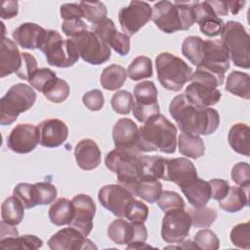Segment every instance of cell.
I'll return each mask as SVG.
<instances>
[{
    "label": "cell",
    "mask_w": 250,
    "mask_h": 250,
    "mask_svg": "<svg viewBox=\"0 0 250 250\" xmlns=\"http://www.w3.org/2000/svg\"><path fill=\"white\" fill-rule=\"evenodd\" d=\"M169 113L182 133L207 136L213 134L220 125V115L216 109L196 105L185 94L178 95L171 101Z\"/></svg>",
    "instance_id": "obj_1"
},
{
    "label": "cell",
    "mask_w": 250,
    "mask_h": 250,
    "mask_svg": "<svg viewBox=\"0 0 250 250\" xmlns=\"http://www.w3.org/2000/svg\"><path fill=\"white\" fill-rule=\"evenodd\" d=\"M177 128L163 114L149 117L139 129L137 148L141 152L160 151L171 154L176 151Z\"/></svg>",
    "instance_id": "obj_2"
},
{
    "label": "cell",
    "mask_w": 250,
    "mask_h": 250,
    "mask_svg": "<svg viewBox=\"0 0 250 250\" xmlns=\"http://www.w3.org/2000/svg\"><path fill=\"white\" fill-rule=\"evenodd\" d=\"M195 3L158 1L152 7L151 20L165 33L188 30L195 22Z\"/></svg>",
    "instance_id": "obj_3"
},
{
    "label": "cell",
    "mask_w": 250,
    "mask_h": 250,
    "mask_svg": "<svg viewBox=\"0 0 250 250\" xmlns=\"http://www.w3.org/2000/svg\"><path fill=\"white\" fill-rule=\"evenodd\" d=\"M141 151L138 148H114L104 158L106 168L113 172L119 185L130 191L133 189L142 177L141 172Z\"/></svg>",
    "instance_id": "obj_4"
},
{
    "label": "cell",
    "mask_w": 250,
    "mask_h": 250,
    "mask_svg": "<svg viewBox=\"0 0 250 250\" xmlns=\"http://www.w3.org/2000/svg\"><path fill=\"white\" fill-rule=\"evenodd\" d=\"M155 68L161 86L174 92L180 91L193 73L184 60L168 52L160 53L156 57Z\"/></svg>",
    "instance_id": "obj_5"
},
{
    "label": "cell",
    "mask_w": 250,
    "mask_h": 250,
    "mask_svg": "<svg viewBox=\"0 0 250 250\" xmlns=\"http://www.w3.org/2000/svg\"><path fill=\"white\" fill-rule=\"evenodd\" d=\"M221 41L226 46L229 60L237 67H250V36L242 23L229 21L224 23Z\"/></svg>",
    "instance_id": "obj_6"
},
{
    "label": "cell",
    "mask_w": 250,
    "mask_h": 250,
    "mask_svg": "<svg viewBox=\"0 0 250 250\" xmlns=\"http://www.w3.org/2000/svg\"><path fill=\"white\" fill-rule=\"evenodd\" d=\"M189 82L184 94L192 104L199 106H211L221 100L222 93L218 86L224 82L211 72L196 68Z\"/></svg>",
    "instance_id": "obj_7"
},
{
    "label": "cell",
    "mask_w": 250,
    "mask_h": 250,
    "mask_svg": "<svg viewBox=\"0 0 250 250\" xmlns=\"http://www.w3.org/2000/svg\"><path fill=\"white\" fill-rule=\"evenodd\" d=\"M36 101V93L31 86L23 83L13 85L0 100V124L11 125L18 116L28 110Z\"/></svg>",
    "instance_id": "obj_8"
},
{
    "label": "cell",
    "mask_w": 250,
    "mask_h": 250,
    "mask_svg": "<svg viewBox=\"0 0 250 250\" xmlns=\"http://www.w3.org/2000/svg\"><path fill=\"white\" fill-rule=\"evenodd\" d=\"M40 51L46 56L47 62L52 66L69 67L79 59L78 50L72 39H62V35L53 29H47Z\"/></svg>",
    "instance_id": "obj_9"
},
{
    "label": "cell",
    "mask_w": 250,
    "mask_h": 250,
    "mask_svg": "<svg viewBox=\"0 0 250 250\" xmlns=\"http://www.w3.org/2000/svg\"><path fill=\"white\" fill-rule=\"evenodd\" d=\"M107 235L116 244H127V249L149 247V245L146 244L147 230L142 222H130L121 218L116 219L108 226Z\"/></svg>",
    "instance_id": "obj_10"
},
{
    "label": "cell",
    "mask_w": 250,
    "mask_h": 250,
    "mask_svg": "<svg viewBox=\"0 0 250 250\" xmlns=\"http://www.w3.org/2000/svg\"><path fill=\"white\" fill-rule=\"evenodd\" d=\"M72 40L76 45L79 57L90 64H102L111 57L110 47L92 30H87Z\"/></svg>",
    "instance_id": "obj_11"
},
{
    "label": "cell",
    "mask_w": 250,
    "mask_h": 250,
    "mask_svg": "<svg viewBox=\"0 0 250 250\" xmlns=\"http://www.w3.org/2000/svg\"><path fill=\"white\" fill-rule=\"evenodd\" d=\"M136 101L133 105V115L140 122H146L154 114L160 113L157 103V89L152 81L146 80L138 83L134 88Z\"/></svg>",
    "instance_id": "obj_12"
},
{
    "label": "cell",
    "mask_w": 250,
    "mask_h": 250,
    "mask_svg": "<svg viewBox=\"0 0 250 250\" xmlns=\"http://www.w3.org/2000/svg\"><path fill=\"white\" fill-rule=\"evenodd\" d=\"M191 221L185 208L168 210L162 219L161 237L167 243H180L190 230Z\"/></svg>",
    "instance_id": "obj_13"
},
{
    "label": "cell",
    "mask_w": 250,
    "mask_h": 250,
    "mask_svg": "<svg viewBox=\"0 0 250 250\" xmlns=\"http://www.w3.org/2000/svg\"><path fill=\"white\" fill-rule=\"evenodd\" d=\"M229 61L228 50L221 40H204L203 58L197 68L211 72L224 82Z\"/></svg>",
    "instance_id": "obj_14"
},
{
    "label": "cell",
    "mask_w": 250,
    "mask_h": 250,
    "mask_svg": "<svg viewBox=\"0 0 250 250\" xmlns=\"http://www.w3.org/2000/svg\"><path fill=\"white\" fill-rule=\"evenodd\" d=\"M152 8L144 1H132L118 13V21L122 31L131 36L137 33L151 20Z\"/></svg>",
    "instance_id": "obj_15"
},
{
    "label": "cell",
    "mask_w": 250,
    "mask_h": 250,
    "mask_svg": "<svg viewBox=\"0 0 250 250\" xmlns=\"http://www.w3.org/2000/svg\"><path fill=\"white\" fill-rule=\"evenodd\" d=\"M100 203L114 216L124 218L125 212L130 203L135 199L132 191L121 185L104 186L98 193Z\"/></svg>",
    "instance_id": "obj_16"
},
{
    "label": "cell",
    "mask_w": 250,
    "mask_h": 250,
    "mask_svg": "<svg viewBox=\"0 0 250 250\" xmlns=\"http://www.w3.org/2000/svg\"><path fill=\"white\" fill-rule=\"evenodd\" d=\"M40 144V131L35 125L18 124L7 138V146L20 154L31 152Z\"/></svg>",
    "instance_id": "obj_17"
},
{
    "label": "cell",
    "mask_w": 250,
    "mask_h": 250,
    "mask_svg": "<svg viewBox=\"0 0 250 250\" xmlns=\"http://www.w3.org/2000/svg\"><path fill=\"white\" fill-rule=\"evenodd\" d=\"M48 246L52 250H78L97 248L90 239L80 230L69 226L53 234L48 240Z\"/></svg>",
    "instance_id": "obj_18"
},
{
    "label": "cell",
    "mask_w": 250,
    "mask_h": 250,
    "mask_svg": "<svg viewBox=\"0 0 250 250\" xmlns=\"http://www.w3.org/2000/svg\"><path fill=\"white\" fill-rule=\"evenodd\" d=\"M71 201L74 206V216L69 226L88 236L93 229V219L97 209L96 203L90 195L84 193L74 195Z\"/></svg>",
    "instance_id": "obj_19"
},
{
    "label": "cell",
    "mask_w": 250,
    "mask_h": 250,
    "mask_svg": "<svg viewBox=\"0 0 250 250\" xmlns=\"http://www.w3.org/2000/svg\"><path fill=\"white\" fill-rule=\"evenodd\" d=\"M40 145L44 147H58L68 137V127L61 119L51 118L42 121L39 126Z\"/></svg>",
    "instance_id": "obj_20"
},
{
    "label": "cell",
    "mask_w": 250,
    "mask_h": 250,
    "mask_svg": "<svg viewBox=\"0 0 250 250\" xmlns=\"http://www.w3.org/2000/svg\"><path fill=\"white\" fill-rule=\"evenodd\" d=\"M194 15L195 22L198 23L200 31L204 35L215 37L221 33L224 26V21L215 14L208 1H196Z\"/></svg>",
    "instance_id": "obj_21"
},
{
    "label": "cell",
    "mask_w": 250,
    "mask_h": 250,
    "mask_svg": "<svg viewBox=\"0 0 250 250\" xmlns=\"http://www.w3.org/2000/svg\"><path fill=\"white\" fill-rule=\"evenodd\" d=\"M197 177L196 169L193 163L185 157H178L166 161L164 181L173 182L182 187L184 184Z\"/></svg>",
    "instance_id": "obj_22"
},
{
    "label": "cell",
    "mask_w": 250,
    "mask_h": 250,
    "mask_svg": "<svg viewBox=\"0 0 250 250\" xmlns=\"http://www.w3.org/2000/svg\"><path fill=\"white\" fill-rule=\"evenodd\" d=\"M47 29L34 22H24L13 30L12 36L22 49H40Z\"/></svg>",
    "instance_id": "obj_23"
},
{
    "label": "cell",
    "mask_w": 250,
    "mask_h": 250,
    "mask_svg": "<svg viewBox=\"0 0 250 250\" xmlns=\"http://www.w3.org/2000/svg\"><path fill=\"white\" fill-rule=\"evenodd\" d=\"M112 140L116 148H137L139 129L130 118H121L112 128Z\"/></svg>",
    "instance_id": "obj_24"
},
{
    "label": "cell",
    "mask_w": 250,
    "mask_h": 250,
    "mask_svg": "<svg viewBox=\"0 0 250 250\" xmlns=\"http://www.w3.org/2000/svg\"><path fill=\"white\" fill-rule=\"evenodd\" d=\"M74 156L77 165L85 171L96 169L102 160L100 147L91 139H83L77 143L74 148Z\"/></svg>",
    "instance_id": "obj_25"
},
{
    "label": "cell",
    "mask_w": 250,
    "mask_h": 250,
    "mask_svg": "<svg viewBox=\"0 0 250 250\" xmlns=\"http://www.w3.org/2000/svg\"><path fill=\"white\" fill-rule=\"evenodd\" d=\"M21 63V53L16 43L2 36L0 48V76L5 77L17 73Z\"/></svg>",
    "instance_id": "obj_26"
},
{
    "label": "cell",
    "mask_w": 250,
    "mask_h": 250,
    "mask_svg": "<svg viewBox=\"0 0 250 250\" xmlns=\"http://www.w3.org/2000/svg\"><path fill=\"white\" fill-rule=\"evenodd\" d=\"M180 188L188 203L195 208L206 206L211 198V187L209 182L198 177L188 181Z\"/></svg>",
    "instance_id": "obj_27"
},
{
    "label": "cell",
    "mask_w": 250,
    "mask_h": 250,
    "mask_svg": "<svg viewBox=\"0 0 250 250\" xmlns=\"http://www.w3.org/2000/svg\"><path fill=\"white\" fill-rule=\"evenodd\" d=\"M249 187H229L225 198L219 201L220 208L229 213H235L249 205Z\"/></svg>",
    "instance_id": "obj_28"
},
{
    "label": "cell",
    "mask_w": 250,
    "mask_h": 250,
    "mask_svg": "<svg viewBox=\"0 0 250 250\" xmlns=\"http://www.w3.org/2000/svg\"><path fill=\"white\" fill-rule=\"evenodd\" d=\"M250 128L245 123H236L231 126L229 131L228 141L230 147L237 153L249 156L250 155Z\"/></svg>",
    "instance_id": "obj_29"
},
{
    "label": "cell",
    "mask_w": 250,
    "mask_h": 250,
    "mask_svg": "<svg viewBox=\"0 0 250 250\" xmlns=\"http://www.w3.org/2000/svg\"><path fill=\"white\" fill-rule=\"evenodd\" d=\"M49 219L56 226L69 225L74 216V206L71 200L67 198L57 199L49 208Z\"/></svg>",
    "instance_id": "obj_30"
},
{
    "label": "cell",
    "mask_w": 250,
    "mask_h": 250,
    "mask_svg": "<svg viewBox=\"0 0 250 250\" xmlns=\"http://www.w3.org/2000/svg\"><path fill=\"white\" fill-rule=\"evenodd\" d=\"M162 191V184L157 179L144 177L136 184L133 194L148 203H154L158 200Z\"/></svg>",
    "instance_id": "obj_31"
},
{
    "label": "cell",
    "mask_w": 250,
    "mask_h": 250,
    "mask_svg": "<svg viewBox=\"0 0 250 250\" xmlns=\"http://www.w3.org/2000/svg\"><path fill=\"white\" fill-rule=\"evenodd\" d=\"M226 90L230 94L244 100L250 99V76L246 72L233 70L228 77L226 82Z\"/></svg>",
    "instance_id": "obj_32"
},
{
    "label": "cell",
    "mask_w": 250,
    "mask_h": 250,
    "mask_svg": "<svg viewBox=\"0 0 250 250\" xmlns=\"http://www.w3.org/2000/svg\"><path fill=\"white\" fill-rule=\"evenodd\" d=\"M178 149L184 156L196 159L205 153V145L200 136L182 133L178 138Z\"/></svg>",
    "instance_id": "obj_33"
},
{
    "label": "cell",
    "mask_w": 250,
    "mask_h": 250,
    "mask_svg": "<svg viewBox=\"0 0 250 250\" xmlns=\"http://www.w3.org/2000/svg\"><path fill=\"white\" fill-rule=\"evenodd\" d=\"M127 78V69L119 64H110L106 66L100 78L102 87L107 91H115L121 88Z\"/></svg>",
    "instance_id": "obj_34"
},
{
    "label": "cell",
    "mask_w": 250,
    "mask_h": 250,
    "mask_svg": "<svg viewBox=\"0 0 250 250\" xmlns=\"http://www.w3.org/2000/svg\"><path fill=\"white\" fill-rule=\"evenodd\" d=\"M24 206L15 195L6 198L1 205L2 221L11 226L19 225L24 216Z\"/></svg>",
    "instance_id": "obj_35"
},
{
    "label": "cell",
    "mask_w": 250,
    "mask_h": 250,
    "mask_svg": "<svg viewBox=\"0 0 250 250\" xmlns=\"http://www.w3.org/2000/svg\"><path fill=\"white\" fill-rule=\"evenodd\" d=\"M167 158L159 155H142L141 157V172L142 177H149L154 179H162L165 177Z\"/></svg>",
    "instance_id": "obj_36"
},
{
    "label": "cell",
    "mask_w": 250,
    "mask_h": 250,
    "mask_svg": "<svg viewBox=\"0 0 250 250\" xmlns=\"http://www.w3.org/2000/svg\"><path fill=\"white\" fill-rule=\"evenodd\" d=\"M0 245L3 249H38L43 245L42 239L32 234L8 236L0 239Z\"/></svg>",
    "instance_id": "obj_37"
},
{
    "label": "cell",
    "mask_w": 250,
    "mask_h": 250,
    "mask_svg": "<svg viewBox=\"0 0 250 250\" xmlns=\"http://www.w3.org/2000/svg\"><path fill=\"white\" fill-rule=\"evenodd\" d=\"M204 51V40L199 36H188L182 44V54L196 67L199 66Z\"/></svg>",
    "instance_id": "obj_38"
},
{
    "label": "cell",
    "mask_w": 250,
    "mask_h": 250,
    "mask_svg": "<svg viewBox=\"0 0 250 250\" xmlns=\"http://www.w3.org/2000/svg\"><path fill=\"white\" fill-rule=\"evenodd\" d=\"M127 75L133 81H139L152 76V62L148 57L139 56L132 61L127 68Z\"/></svg>",
    "instance_id": "obj_39"
},
{
    "label": "cell",
    "mask_w": 250,
    "mask_h": 250,
    "mask_svg": "<svg viewBox=\"0 0 250 250\" xmlns=\"http://www.w3.org/2000/svg\"><path fill=\"white\" fill-rule=\"evenodd\" d=\"M188 214L191 221V226L195 228H207L210 227L217 219V211L211 207H199L189 208Z\"/></svg>",
    "instance_id": "obj_40"
},
{
    "label": "cell",
    "mask_w": 250,
    "mask_h": 250,
    "mask_svg": "<svg viewBox=\"0 0 250 250\" xmlns=\"http://www.w3.org/2000/svg\"><path fill=\"white\" fill-rule=\"evenodd\" d=\"M83 11V18H85L92 24H97L106 19L107 9L103 2H79Z\"/></svg>",
    "instance_id": "obj_41"
},
{
    "label": "cell",
    "mask_w": 250,
    "mask_h": 250,
    "mask_svg": "<svg viewBox=\"0 0 250 250\" xmlns=\"http://www.w3.org/2000/svg\"><path fill=\"white\" fill-rule=\"evenodd\" d=\"M56 73L47 67L38 68L28 79L29 85L39 92L45 93V91L55 82L57 79Z\"/></svg>",
    "instance_id": "obj_42"
},
{
    "label": "cell",
    "mask_w": 250,
    "mask_h": 250,
    "mask_svg": "<svg viewBox=\"0 0 250 250\" xmlns=\"http://www.w3.org/2000/svg\"><path fill=\"white\" fill-rule=\"evenodd\" d=\"M133 95L126 90H119L113 94L110 100L112 109L119 114H129L134 105Z\"/></svg>",
    "instance_id": "obj_43"
},
{
    "label": "cell",
    "mask_w": 250,
    "mask_h": 250,
    "mask_svg": "<svg viewBox=\"0 0 250 250\" xmlns=\"http://www.w3.org/2000/svg\"><path fill=\"white\" fill-rule=\"evenodd\" d=\"M69 92L70 89L68 83L62 78H57L55 82L43 94L45 98L48 99L50 102L60 104L64 102L68 98Z\"/></svg>",
    "instance_id": "obj_44"
},
{
    "label": "cell",
    "mask_w": 250,
    "mask_h": 250,
    "mask_svg": "<svg viewBox=\"0 0 250 250\" xmlns=\"http://www.w3.org/2000/svg\"><path fill=\"white\" fill-rule=\"evenodd\" d=\"M34 185V195L37 205H47L55 201L57 188L49 182H39Z\"/></svg>",
    "instance_id": "obj_45"
},
{
    "label": "cell",
    "mask_w": 250,
    "mask_h": 250,
    "mask_svg": "<svg viewBox=\"0 0 250 250\" xmlns=\"http://www.w3.org/2000/svg\"><path fill=\"white\" fill-rule=\"evenodd\" d=\"M231 243L242 249L250 248V225L249 222L241 223L232 228L229 233Z\"/></svg>",
    "instance_id": "obj_46"
},
{
    "label": "cell",
    "mask_w": 250,
    "mask_h": 250,
    "mask_svg": "<svg viewBox=\"0 0 250 250\" xmlns=\"http://www.w3.org/2000/svg\"><path fill=\"white\" fill-rule=\"evenodd\" d=\"M194 243L198 249L217 250L220 247V240L216 233L208 229H200L194 235Z\"/></svg>",
    "instance_id": "obj_47"
},
{
    "label": "cell",
    "mask_w": 250,
    "mask_h": 250,
    "mask_svg": "<svg viewBox=\"0 0 250 250\" xmlns=\"http://www.w3.org/2000/svg\"><path fill=\"white\" fill-rule=\"evenodd\" d=\"M156 202L163 212L177 208H185L183 197L178 192L172 190H163Z\"/></svg>",
    "instance_id": "obj_48"
},
{
    "label": "cell",
    "mask_w": 250,
    "mask_h": 250,
    "mask_svg": "<svg viewBox=\"0 0 250 250\" xmlns=\"http://www.w3.org/2000/svg\"><path fill=\"white\" fill-rule=\"evenodd\" d=\"M13 193V195L17 196L21 201L26 209L33 208L37 205L34 195V185L28 183H20L15 187Z\"/></svg>",
    "instance_id": "obj_49"
},
{
    "label": "cell",
    "mask_w": 250,
    "mask_h": 250,
    "mask_svg": "<svg viewBox=\"0 0 250 250\" xmlns=\"http://www.w3.org/2000/svg\"><path fill=\"white\" fill-rule=\"evenodd\" d=\"M148 217V207L142 201L134 199L128 206L124 218L130 222L145 223Z\"/></svg>",
    "instance_id": "obj_50"
},
{
    "label": "cell",
    "mask_w": 250,
    "mask_h": 250,
    "mask_svg": "<svg viewBox=\"0 0 250 250\" xmlns=\"http://www.w3.org/2000/svg\"><path fill=\"white\" fill-rule=\"evenodd\" d=\"M37 69L38 68L36 59L29 53H21V63L19 70L16 73L18 77L22 80L28 81V79Z\"/></svg>",
    "instance_id": "obj_51"
},
{
    "label": "cell",
    "mask_w": 250,
    "mask_h": 250,
    "mask_svg": "<svg viewBox=\"0 0 250 250\" xmlns=\"http://www.w3.org/2000/svg\"><path fill=\"white\" fill-rule=\"evenodd\" d=\"M231 180L239 187L250 186V167L247 162L236 163L230 173Z\"/></svg>",
    "instance_id": "obj_52"
},
{
    "label": "cell",
    "mask_w": 250,
    "mask_h": 250,
    "mask_svg": "<svg viewBox=\"0 0 250 250\" xmlns=\"http://www.w3.org/2000/svg\"><path fill=\"white\" fill-rule=\"evenodd\" d=\"M62 30L67 36L72 38H76L85 31L88 30V25L81 19L67 20L63 21L62 23Z\"/></svg>",
    "instance_id": "obj_53"
},
{
    "label": "cell",
    "mask_w": 250,
    "mask_h": 250,
    "mask_svg": "<svg viewBox=\"0 0 250 250\" xmlns=\"http://www.w3.org/2000/svg\"><path fill=\"white\" fill-rule=\"evenodd\" d=\"M91 30L95 34H97L103 41H104L107 45L112 35L117 31L113 21L107 18L97 24H92Z\"/></svg>",
    "instance_id": "obj_54"
},
{
    "label": "cell",
    "mask_w": 250,
    "mask_h": 250,
    "mask_svg": "<svg viewBox=\"0 0 250 250\" xmlns=\"http://www.w3.org/2000/svg\"><path fill=\"white\" fill-rule=\"evenodd\" d=\"M108 46L112 48L118 55L127 56L130 52V36L116 31L110 38Z\"/></svg>",
    "instance_id": "obj_55"
},
{
    "label": "cell",
    "mask_w": 250,
    "mask_h": 250,
    "mask_svg": "<svg viewBox=\"0 0 250 250\" xmlns=\"http://www.w3.org/2000/svg\"><path fill=\"white\" fill-rule=\"evenodd\" d=\"M82 102L88 109L92 111H98L104 106V98L101 90L94 89L83 95Z\"/></svg>",
    "instance_id": "obj_56"
},
{
    "label": "cell",
    "mask_w": 250,
    "mask_h": 250,
    "mask_svg": "<svg viewBox=\"0 0 250 250\" xmlns=\"http://www.w3.org/2000/svg\"><path fill=\"white\" fill-rule=\"evenodd\" d=\"M211 187V198L221 201L229 192V184L228 181L223 179H212L209 181Z\"/></svg>",
    "instance_id": "obj_57"
},
{
    "label": "cell",
    "mask_w": 250,
    "mask_h": 250,
    "mask_svg": "<svg viewBox=\"0 0 250 250\" xmlns=\"http://www.w3.org/2000/svg\"><path fill=\"white\" fill-rule=\"evenodd\" d=\"M61 17L63 21L83 18V11L79 3H66L61 6Z\"/></svg>",
    "instance_id": "obj_58"
},
{
    "label": "cell",
    "mask_w": 250,
    "mask_h": 250,
    "mask_svg": "<svg viewBox=\"0 0 250 250\" xmlns=\"http://www.w3.org/2000/svg\"><path fill=\"white\" fill-rule=\"evenodd\" d=\"M19 13L18 1H3L1 3V18L9 20L17 17Z\"/></svg>",
    "instance_id": "obj_59"
},
{
    "label": "cell",
    "mask_w": 250,
    "mask_h": 250,
    "mask_svg": "<svg viewBox=\"0 0 250 250\" xmlns=\"http://www.w3.org/2000/svg\"><path fill=\"white\" fill-rule=\"evenodd\" d=\"M208 3L218 17H224L229 14L227 1H208Z\"/></svg>",
    "instance_id": "obj_60"
},
{
    "label": "cell",
    "mask_w": 250,
    "mask_h": 250,
    "mask_svg": "<svg viewBox=\"0 0 250 250\" xmlns=\"http://www.w3.org/2000/svg\"><path fill=\"white\" fill-rule=\"evenodd\" d=\"M1 226V235H0V239L8 237V236H16L19 235V231L17 229V228L15 226H11L8 225L6 223H4L3 221H1L0 223Z\"/></svg>",
    "instance_id": "obj_61"
},
{
    "label": "cell",
    "mask_w": 250,
    "mask_h": 250,
    "mask_svg": "<svg viewBox=\"0 0 250 250\" xmlns=\"http://www.w3.org/2000/svg\"><path fill=\"white\" fill-rule=\"evenodd\" d=\"M245 1H227L229 11L231 15H236L244 6Z\"/></svg>",
    "instance_id": "obj_62"
},
{
    "label": "cell",
    "mask_w": 250,
    "mask_h": 250,
    "mask_svg": "<svg viewBox=\"0 0 250 250\" xmlns=\"http://www.w3.org/2000/svg\"><path fill=\"white\" fill-rule=\"evenodd\" d=\"M181 245L178 246H168L167 248H182V249H198L197 246L195 245L194 242H192L190 239H184L183 241L180 242Z\"/></svg>",
    "instance_id": "obj_63"
}]
</instances>
